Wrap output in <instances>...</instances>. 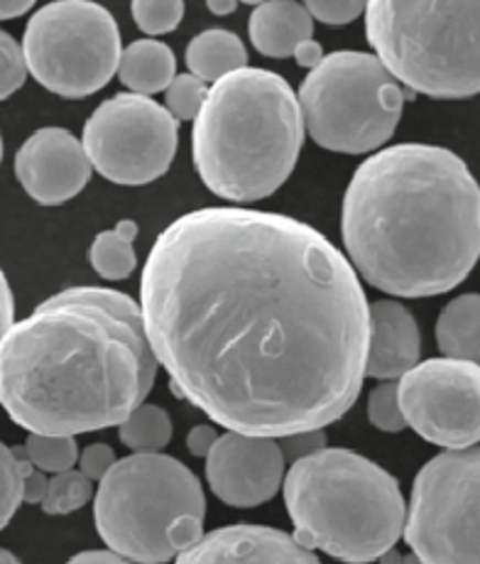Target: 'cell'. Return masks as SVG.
<instances>
[{
  "mask_svg": "<svg viewBox=\"0 0 480 564\" xmlns=\"http://www.w3.org/2000/svg\"><path fill=\"white\" fill-rule=\"evenodd\" d=\"M240 3H248V6H260V3H265V0H240Z\"/></svg>",
  "mask_w": 480,
  "mask_h": 564,
  "instance_id": "obj_43",
  "label": "cell"
},
{
  "mask_svg": "<svg viewBox=\"0 0 480 564\" xmlns=\"http://www.w3.org/2000/svg\"><path fill=\"white\" fill-rule=\"evenodd\" d=\"M0 160H3V138H0Z\"/></svg>",
  "mask_w": 480,
  "mask_h": 564,
  "instance_id": "obj_44",
  "label": "cell"
},
{
  "mask_svg": "<svg viewBox=\"0 0 480 564\" xmlns=\"http://www.w3.org/2000/svg\"><path fill=\"white\" fill-rule=\"evenodd\" d=\"M402 415L422 440L444 449L480 444V364L422 361L400 378Z\"/></svg>",
  "mask_w": 480,
  "mask_h": 564,
  "instance_id": "obj_12",
  "label": "cell"
},
{
  "mask_svg": "<svg viewBox=\"0 0 480 564\" xmlns=\"http://www.w3.org/2000/svg\"><path fill=\"white\" fill-rule=\"evenodd\" d=\"M23 447L10 449L0 442V530H3L10 518L23 503Z\"/></svg>",
  "mask_w": 480,
  "mask_h": 564,
  "instance_id": "obj_25",
  "label": "cell"
},
{
  "mask_svg": "<svg viewBox=\"0 0 480 564\" xmlns=\"http://www.w3.org/2000/svg\"><path fill=\"white\" fill-rule=\"evenodd\" d=\"M294 540L346 564L395 547L407 503L395 476L351 449H319L292 462L282 481Z\"/></svg>",
  "mask_w": 480,
  "mask_h": 564,
  "instance_id": "obj_5",
  "label": "cell"
},
{
  "mask_svg": "<svg viewBox=\"0 0 480 564\" xmlns=\"http://www.w3.org/2000/svg\"><path fill=\"white\" fill-rule=\"evenodd\" d=\"M13 319H15V300H13V292H10L6 273L0 270V341H3L6 332L13 327Z\"/></svg>",
  "mask_w": 480,
  "mask_h": 564,
  "instance_id": "obj_35",
  "label": "cell"
},
{
  "mask_svg": "<svg viewBox=\"0 0 480 564\" xmlns=\"http://www.w3.org/2000/svg\"><path fill=\"white\" fill-rule=\"evenodd\" d=\"M64 564H135V562L120 557L111 550H86V552H79V555H74L69 562H64Z\"/></svg>",
  "mask_w": 480,
  "mask_h": 564,
  "instance_id": "obj_37",
  "label": "cell"
},
{
  "mask_svg": "<svg viewBox=\"0 0 480 564\" xmlns=\"http://www.w3.org/2000/svg\"><path fill=\"white\" fill-rule=\"evenodd\" d=\"M218 440V432L209 425H196L189 435H187V449L192 452V457H206L211 452L214 442Z\"/></svg>",
  "mask_w": 480,
  "mask_h": 564,
  "instance_id": "obj_34",
  "label": "cell"
},
{
  "mask_svg": "<svg viewBox=\"0 0 480 564\" xmlns=\"http://www.w3.org/2000/svg\"><path fill=\"white\" fill-rule=\"evenodd\" d=\"M402 538L422 564H480V447L446 449L422 466Z\"/></svg>",
  "mask_w": 480,
  "mask_h": 564,
  "instance_id": "obj_10",
  "label": "cell"
},
{
  "mask_svg": "<svg viewBox=\"0 0 480 564\" xmlns=\"http://www.w3.org/2000/svg\"><path fill=\"white\" fill-rule=\"evenodd\" d=\"M304 145V118L287 79L243 67L214 82L194 118L192 153L216 197L268 199L292 175Z\"/></svg>",
  "mask_w": 480,
  "mask_h": 564,
  "instance_id": "obj_4",
  "label": "cell"
},
{
  "mask_svg": "<svg viewBox=\"0 0 480 564\" xmlns=\"http://www.w3.org/2000/svg\"><path fill=\"white\" fill-rule=\"evenodd\" d=\"M47 486H50V481H47L45 471L35 469V466H32L30 459L25 457V462H23V503H42V501H45Z\"/></svg>",
  "mask_w": 480,
  "mask_h": 564,
  "instance_id": "obj_33",
  "label": "cell"
},
{
  "mask_svg": "<svg viewBox=\"0 0 480 564\" xmlns=\"http://www.w3.org/2000/svg\"><path fill=\"white\" fill-rule=\"evenodd\" d=\"M37 0H0V20H13L25 15Z\"/></svg>",
  "mask_w": 480,
  "mask_h": 564,
  "instance_id": "obj_38",
  "label": "cell"
},
{
  "mask_svg": "<svg viewBox=\"0 0 480 564\" xmlns=\"http://www.w3.org/2000/svg\"><path fill=\"white\" fill-rule=\"evenodd\" d=\"M91 160L81 140L64 128H40L15 155L18 182L42 206L74 199L91 180Z\"/></svg>",
  "mask_w": 480,
  "mask_h": 564,
  "instance_id": "obj_14",
  "label": "cell"
},
{
  "mask_svg": "<svg viewBox=\"0 0 480 564\" xmlns=\"http://www.w3.org/2000/svg\"><path fill=\"white\" fill-rule=\"evenodd\" d=\"M366 35L412 94L439 101L480 94V0H368Z\"/></svg>",
  "mask_w": 480,
  "mask_h": 564,
  "instance_id": "obj_6",
  "label": "cell"
},
{
  "mask_svg": "<svg viewBox=\"0 0 480 564\" xmlns=\"http://www.w3.org/2000/svg\"><path fill=\"white\" fill-rule=\"evenodd\" d=\"M28 72L62 99H86L113 79L120 30L111 10L94 0H54L28 20Z\"/></svg>",
  "mask_w": 480,
  "mask_h": 564,
  "instance_id": "obj_9",
  "label": "cell"
},
{
  "mask_svg": "<svg viewBox=\"0 0 480 564\" xmlns=\"http://www.w3.org/2000/svg\"><path fill=\"white\" fill-rule=\"evenodd\" d=\"M285 444H280L282 454H285V462L290 457V462H297L302 457H307V454H314L324 449L326 444V435L324 430H312V432H297V435H287V437H280Z\"/></svg>",
  "mask_w": 480,
  "mask_h": 564,
  "instance_id": "obj_32",
  "label": "cell"
},
{
  "mask_svg": "<svg viewBox=\"0 0 480 564\" xmlns=\"http://www.w3.org/2000/svg\"><path fill=\"white\" fill-rule=\"evenodd\" d=\"M341 234L368 285L410 300L444 295L480 260V184L446 148H385L348 182Z\"/></svg>",
  "mask_w": 480,
  "mask_h": 564,
  "instance_id": "obj_3",
  "label": "cell"
},
{
  "mask_svg": "<svg viewBox=\"0 0 480 564\" xmlns=\"http://www.w3.org/2000/svg\"><path fill=\"white\" fill-rule=\"evenodd\" d=\"M94 496V481L86 479L81 471L67 469L62 474H54V479L47 486V496L42 501V511L47 516H69L79 511Z\"/></svg>",
  "mask_w": 480,
  "mask_h": 564,
  "instance_id": "obj_24",
  "label": "cell"
},
{
  "mask_svg": "<svg viewBox=\"0 0 480 564\" xmlns=\"http://www.w3.org/2000/svg\"><path fill=\"white\" fill-rule=\"evenodd\" d=\"M206 481L226 506H263L285 481V454L277 440L228 430L206 454Z\"/></svg>",
  "mask_w": 480,
  "mask_h": 564,
  "instance_id": "obj_13",
  "label": "cell"
},
{
  "mask_svg": "<svg viewBox=\"0 0 480 564\" xmlns=\"http://www.w3.org/2000/svg\"><path fill=\"white\" fill-rule=\"evenodd\" d=\"M177 121L143 94H116L89 116L81 145L108 182L143 187L160 180L177 155Z\"/></svg>",
  "mask_w": 480,
  "mask_h": 564,
  "instance_id": "obj_11",
  "label": "cell"
},
{
  "mask_svg": "<svg viewBox=\"0 0 480 564\" xmlns=\"http://www.w3.org/2000/svg\"><path fill=\"white\" fill-rule=\"evenodd\" d=\"M206 84L194 74H177L165 89V108L174 121H194L206 99Z\"/></svg>",
  "mask_w": 480,
  "mask_h": 564,
  "instance_id": "obj_27",
  "label": "cell"
},
{
  "mask_svg": "<svg viewBox=\"0 0 480 564\" xmlns=\"http://www.w3.org/2000/svg\"><path fill=\"white\" fill-rule=\"evenodd\" d=\"M23 449L30 464L45 474L67 471L79 459V444H76V437L69 435H37V432H30Z\"/></svg>",
  "mask_w": 480,
  "mask_h": 564,
  "instance_id": "obj_23",
  "label": "cell"
},
{
  "mask_svg": "<svg viewBox=\"0 0 480 564\" xmlns=\"http://www.w3.org/2000/svg\"><path fill=\"white\" fill-rule=\"evenodd\" d=\"M370 341L366 378L395 381L419 364L422 336L417 319L397 300H378L368 305Z\"/></svg>",
  "mask_w": 480,
  "mask_h": 564,
  "instance_id": "obj_16",
  "label": "cell"
},
{
  "mask_svg": "<svg viewBox=\"0 0 480 564\" xmlns=\"http://www.w3.org/2000/svg\"><path fill=\"white\" fill-rule=\"evenodd\" d=\"M402 564H422V560L417 557V555H414V552H412V555H407V557H402Z\"/></svg>",
  "mask_w": 480,
  "mask_h": 564,
  "instance_id": "obj_42",
  "label": "cell"
},
{
  "mask_svg": "<svg viewBox=\"0 0 480 564\" xmlns=\"http://www.w3.org/2000/svg\"><path fill=\"white\" fill-rule=\"evenodd\" d=\"M402 557H405V555H400L397 547H390L378 557V564H402Z\"/></svg>",
  "mask_w": 480,
  "mask_h": 564,
  "instance_id": "obj_40",
  "label": "cell"
},
{
  "mask_svg": "<svg viewBox=\"0 0 480 564\" xmlns=\"http://www.w3.org/2000/svg\"><path fill=\"white\" fill-rule=\"evenodd\" d=\"M292 57H294V62L299 64V67H304V69H314L316 64H319V62L324 59V50H321L319 42H316V40L312 37V40H304V42H299L297 50L292 52Z\"/></svg>",
  "mask_w": 480,
  "mask_h": 564,
  "instance_id": "obj_36",
  "label": "cell"
},
{
  "mask_svg": "<svg viewBox=\"0 0 480 564\" xmlns=\"http://www.w3.org/2000/svg\"><path fill=\"white\" fill-rule=\"evenodd\" d=\"M28 79V64L23 47L18 45L13 35L0 30V101L13 96Z\"/></svg>",
  "mask_w": 480,
  "mask_h": 564,
  "instance_id": "obj_29",
  "label": "cell"
},
{
  "mask_svg": "<svg viewBox=\"0 0 480 564\" xmlns=\"http://www.w3.org/2000/svg\"><path fill=\"white\" fill-rule=\"evenodd\" d=\"M116 462H118L116 452L103 442L86 447L84 452H79V459H76V464H79V471L91 481H101L103 476L111 471V466Z\"/></svg>",
  "mask_w": 480,
  "mask_h": 564,
  "instance_id": "obj_31",
  "label": "cell"
},
{
  "mask_svg": "<svg viewBox=\"0 0 480 564\" xmlns=\"http://www.w3.org/2000/svg\"><path fill=\"white\" fill-rule=\"evenodd\" d=\"M118 77L133 94H160L177 77V57L165 42L135 40L120 52Z\"/></svg>",
  "mask_w": 480,
  "mask_h": 564,
  "instance_id": "obj_18",
  "label": "cell"
},
{
  "mask_svg": "<svg viewBox=\"0 0 480 564\" xmlns=\"http://www.w3.org/2000/svg\"><path fill=\"white\" fill-rule=\"evenodd\" d=\"M206 8H209L214 15L223 18V15L233 13V10L238 8V0H206Z\"/></svg>",
  "mask_w": 480,
  "mask_h": 564,
  "instance_id": "obj_39",
  "label": "cell"
},
{
  "mask_svg": "<svg viewBox=\"0 0 480 564\" xmlns=\"http://www.w3.org/2000/svg\"><path fill=\"white\" fill-rule=\"evenodd\" d=\"M436 344L446 359L480 364V295L451 300L436 319Z\"/></svg>",
  "mask_w": 480,
  "mask_h": 564,
  "instance_id": "obj_19",
  "label": "cell"
},
{
  "mask_svg": "<svg viewBox=\"0 0 480 564\" xmlns=\"http://www.w3.org/2000/svg\"><path fill=\"white\" fill-rule=\"evenodd\" d=\"M368 0H304L314 20L324 25H348L363 13Z\"/></svg>",
  "mask_w": 480,
  "mask_h": 564,
  "instance_id": "obj_30",
  "label": "cell"
},
{
  "mask_svg": "<svg viewBox=\"0 0 480 564\" xmlns=\"http://www.w3.org/2000/svg\"><path fill=\"white\" fill-rule=\"evenodd\" d=\"M184 516H206L196 474L170 454L152 452L120 459L98 481L94 520L108 550L135 564L172 562L170 528Z\"/></svg>",
  "mask_w": 480,
  "mask_h": 564,
  "instance_id": "obj_7",
  "label": "cell"
},
{
  "mask_svg": "<svg viewBox=\"0 0 480 564\" xmlns=\"http://www.w3.org/2000/svg\"><path fill=\"white\" fill-rule=\"evenodd\" d=\"M0 564H20V560L13 555V552L0 547Z\"/></svg>",
  "mask_w": 480,
  "mask_h": 564,
  "instance_id": "obj_41",
  "label": "cell"
},
{
  "mask_svg": "<svg viewBox=\"0 0 480 564\" xmlns=\"http://www.w3.org/2000/svg\"><path fill=\"white\" fill-rule=\"evenodd\" d=\"M118 437L128 449L140 454L162 452L172 440V420L167 410L143 403L118 425Z\"/></svg>",
  "mask_w": 480,
  "mask_h": 564,
  "instance_id": "obj_22",
  "label": "cell"
},
{
  "mask_svg": "<svg viewBox=\"0 0 480 564\" xmlns=\"http://www.w3.org/2000/svg\"><path fill=\"white\" fill-rule=\"evenodd\" d=\"M248 64L246 45L240 42L238 35L228 30H206L201 35H196L187 47V67L196 79L218 82L226 74L243 69Z\"/></svg>",
  "mask_w": 480,
  "mask_h": 564,
  "instance_id": "obj_20",
  "label": "cell"
},
{
  "mask_svg": "<svg viewBox=\"0 0 480 564\" xmlns=\"http://www.w3.org/2000/svg\"><path fill=\"white\" fill-rule=\"evenodd\" d=\"M174 560V564H321L314 550L302 547L285 530L250 523L211 530Z\"/></svg>",
  "mask_w": 480,
  "mask_h": 564,
  "instance_id": "obj_15",
  "label": "cell"
},
{
  "mask_svg": "<svg viewBox=\"0 0 480 564\" xmlns=\"http://www.w3.org/2000/svg\"><path fill=\"white\" fill-rule=\"evenodd\" d=\"M138 236V224L123 219L116 229L101 231L91 243V265L103 280H126L138 268V256L133 241Z\"/></svg>",
  "mask_w": 480,
  "mask_h": 564,
  "instance_id": "obj_21",
  "label": "cell"
},
{
  "mask_svg": "<svg viewBox=\"0 0 480 564\" xmlns=\"http://www.w3.org/2000/svg\"><path fill=\"white\" fill-rule=\"evenodd\" d=\"M133 20L145 35H167L184 18V0H133Z\"/></svg>",
  "mask_w": 480,
  "mask_h": 564,
  "instance_id": "obj_26",
  "label": "cell"
},
{
  "mask_svg": "<svg viewBox=\"0 0 480 564\" xmlns=\"http://www.w3.org/2000/svg\"><path fill=\"white\" fill-rule=\"evenodd\" d=\"M297 99L316 145L366 155L395 135L407 96L375 54L343 50L316 64Z\"/></svg>",
  "mask_w": 480,
  "mask_h": 564,
  "instance_id": "obj_8",
  "label": "cell"
},
{
  "mask_svg": "<svg viewBox=\"0 0 480 564\" xmlns=\"http://www.w3.org/2000/svg\"><path fill=\"white\" fill-rule=\"evenodd\" d=\"M143 312L126 292L69 288L13 322L0 341V405L37 435L116 427L157 378Z\"/></svg>",
  "mask_w": 480,
  "mask_h": 564,
  "instance_id": "obj_2",
  "label": "cell"
},
{
  "mask_svg": "<svg viewBox=\"0 0 480 564\" xmlns=\"http://www.w3.org/2000/svg\"><path fill=\"white\" fill-rule=\"evenodd\" d=\"M250 42L265 57H292L299 42L314 37V18L297 0H265L248 23Z\"/></svg>",
  "mask_w": 480,
  "mask_h": 564,
  "instance_id": "obj_17",
  "label": "cell"
},
{
  "mask_svg": "<svg viewBox=\"0 0 480 564\" xmlns=\"http://www.w3.org/2000/svg\"><path fill=\"white\" fill-rule=\"evenodd\" d=\"M140 312L177 393L240 435L324 430L366 381L363 285L329 238L292 216H179L145 260Z\"/></svg>",
  "mask_w": 480,
  "mask_h": 564,
  "instance_id": "obj_1",
  "label": "cell"
},
{
  "mask_svg": "<svg viewBox=\"0 0 480 564\" xmlns=\"http://www.w3.org/2000/svg\"><path fill=\"white\" fill-rule=\"evenodd\" d=\"M368 420L383 432H402L407 427V420L402 415L400 398H397V383L385 381L370 390L368 398Z\"/></svg>",
  "mask_w": 480,
  "mask_h": 564,
  "instance_id": "obj_28",
  "label": "cell"
}]
</instances>
